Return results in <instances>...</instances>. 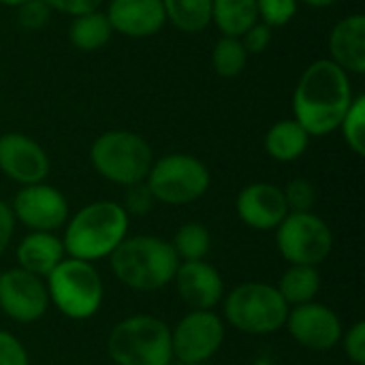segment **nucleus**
<instances>
[{
	"label": "nucleus",
	"mask_w": 365,
	"mask_h": 365,
	"mask_svg": "<svg viewBox=\"0 0 365 365\" xmlns=\"http://www.w3.org/2000/svg\"><path fill=\"white\" fill-rule=\"evenodd\" d=\"M297 0H257L259 19L269 28H282L297 15Z\"/></svg>",
	"instance_id": "28"
},
{
	"label": "nucleus",
	"mask_w": 365,
	"mask_h": 365,
	"mask_svg": "<svg viewBox=\"0 0 365 365\" xmlns=\"http://www.w3.org/2000/svg\"><path fill=\"white\" fill-rule=\"evenodd\" d=\"M15 259L19 269L45 280L66 259V252L62 237H58L56 233L30 231L26 237L19 240L15 248Z\"/></svg>",
	"instance_id": "19"
},
{
	"label": "nucleus",
	"mask_w": 365,
	"mask_h": 365,
	"mask_svg": "<svg viewBox=\"0 0 365 365\" xmlns=\"http://www.w3.org/2000/svg\"><path fill=\"white\" fill-rule=\"evenodd\" d=\"M212 21L222 36L242 38L257 21V0H212Z\"/></svg>",
	"instance_id": "21"
},
{
	"label": "nucleus",
	"mask_w": 365,
	"mask_h": 365,
	"mask_svg": "<svg viewBox=\"0 0 365 365\" xmlns=\"http://www.w3.org/2000/svg\"><path fill=\"white\" fill-rule=\"evenodd\" d=\"M225 334V321L214 310H190L171 329L173 359L184 365L207 364L220 351Z\"/></svg>",
	"instance_id": "10"
},
{
	"label": "nucleus",
	"mask_w": 365,
	"mask_h": 365,
	"mask_svg": "<svg viewBox=\"0 0 365 365\" xmlns=\"http://www.w3.org/2000/svg\"><path fill=\"white\" fill-rule=\"evenodd\" d=\"M276 246L289 265L319 267L334 250V233L314 212H289L276 229Z\"/></svg>",
	"instance_id": "9"
},
{
	"label": "nucleus",
	"mask_w": 365,
	"mask_h": 365,
	"mask_svg": "<svg viewBox=\"0 0 365 365\" xmlns=\"http://www.w3.org/2000/svg\"><path fill=\"white\" fill-rule=\"evenodd\" d=\"M0 365H30V357L21 340L0 329Z\"/></svg>",
	"instance_id": "32"
},
{
	"label": "nucleus",
	"mask_w": 365,
	"mask_h": 365,
	"mask_svg": "<svg viewBox=\"0 0 365 365\" xmlns=\"http://www.w3.org/2000/svg\"><path fill=\"white\" fill-rule=\"evenodd\" d=\"M225 321L248 336H272L289 317V306L274 284L244 282L222 299Z\"/></svg>",
	"instance_id": "5"
},
{
	"label": "nucleus",
	"mask_w": 365,
	"mask_h": 365,
	"mask_svg": "<svg viewBox=\"0 0 365 365\" xmlns=\"http://www.w3.org/2000/svg\"><path fill=\"white\" fill-rule=\"evenodd\" d=\"M173 282L180 299L190 310H214L227 295L220 272L205 259L180 263Z\"/></svg>",
	"instance_id": "16"
},
{
	"label": "nucleus",
	"mask_w": 365,
	"mask_h": 365,
	"mask_svg": "<svg viewBox=\"0 0 365 365\" xmlns=\"http://www.w3.org/2000/svg\"><path fill=\"white\" fill-rule=\"evenodd\" d=\"M113 276L139 293L160 291L173 282L180 259L171 242L156 235H133L109 255Z\"/></svg>",
	"instance_id": "3"
},
{
	"label": "nucleus",
	"mask_w": 365,
	"mask_h": 365,
	"mask_svg": "<svg viewBox=\"0 0 365 365\" xmlns=\"http://www.w3.org/2000/svg\"><path fill=\"white\" fill-rule=\"evenodd\" d=\"M49 17H51V6L45 0H28L21 6H17V24L30 32L45 28Z\"/></svg>",
	"instance_id": "31"
},
{
	"label": "nucleus",
	"mask_w": 365,
	"mask_h": 365,
	"mask_svg": "<svg viewBox=\"0 0 365 365\" xmlns=\"http://www.w3.org/2000/svg\"><path fill=\"white\" fill-rule=\"evenodd\" d=\"M145 184L156 203L188 205L199 201L207 192L212 184V173L201 158L173 152L152 163Z\"/></svg>",
	"instance_id": "8"
},
{
	"label": "nucleus",
	"mask_w": 365,
	"mask_h": 365,
	"mask_svg": "<svg viewBox=\"0 0 365 365\" xmlns=\"http://www.w3.org/2000/svg\"><path fill=\"white\" fill-rule=\"evenodd\" d=\"M105 15L113 32L130 38L154 36L167 24L163 0H111Z\"/></svg>",
	"instance_id": "17"
},
{
	"label": "nucleus",
	"mask_w": 365,
	"mask_h": 365,
	"mask_svg": "<svg viewBox=\"0 0 365 365\" xmlns=\"http://www.w3.org/2000/svg\"><path fill=\"white\" fill-rule=\"evenodd\" d=\"M289 336L304 349L314 353H327L340 344L344 327L340 317L325 304L310 302L289 308L284 323Z\"/></svg>",
	"instance_id": "13"
},
{
	"label": "nucleus",
	"mask_w": 365,
	"mask_h": 365,
	"mask_svg": "<svg viewBox=\"0 0 365 365\" xmlns=\"http://www.w3.org/2000/svg\"><path fill=\"white\" fill-rule=\"evenodd\" d=\"M248 62V51L242 43V38L235 36H220L214 45L212 51V66L216 71V75L231 79L237 77Z\"/></svg>",
	"instance_id": "26"
},
{
	"label": "nucleus",
	"mask_w": 365,
	"mask_h": 365,
	"mask_svg": "<svg viewBox=\"0 0 365 365\" xmlns=\"http://www.w3.org/2000/svg\"><path fill=\"white\" fill-rule=\"evenodd\" d=\"M124 207V212L128 216H145L152 212V207L156 205V199L152 197L150 188L145 182H139V184H130L126 186V192H124V203H120Z\"/></svg>",
	"instance_id": "30"
},
{
	"label": "nucleus",
	"mask_w": 365,
	"mask_h": 365,
	"mask_svg": "<svg viewBox=\"0 0 365 365\" xmlns=\"http://www.w3.org/2000/svg\"><path fill=\"white\" fill-rule=\"evenodd\" d=\"M289 212H312L317 203V188L306 178H295L282 188Z\"/></svg>",
	"instance_id": "29"
},
{
	"label": "nucleus",
	"mask_w": 365,
	"mask_h": 365,
	"mask_svg": "<svg viewBox=\"0 0 365 365\" xmlns=\"http://www.w3.org/2000/svg\"><path fill=\"white\" fill-rule=\"evenodd\" d=\"M329 60L349 75L365 73V17L361 13L340 19L329 34Z\"/></svg>",
	"instance_id": "18"
},
{
	"label": "nucleus",
	"mask_w": 365,
	"mask_h": 365,
	"mask_svg": "<svg viewBox=\"0 0 365 365\" xmlns=\"http://www.w3.org/2000/svg\"><path fill=\"white\" fill-rule=\"evenodd\" d=\"M113 28L103 11H90L73 17L68 26V41L79 51H98L111 41Z\"/></svg>",
	"instance_id": "23"
},
{
	"label": "nucleus",
	"mask_w": 365,
	"mask_h": 365,
	"mask_svg": "<svg viewBox=\"0 0 365 365\" xmlns=\"http://www.w3.org/2000/svg\"><path fill=\"white\" fill-rule=\"evenodd\" d=\"M15 216L11 212V205L6 201L0 199V257L6 252L11 240H13V233H15Z\"/></svg>",
	"instance_id": "36"
},
{
	"label": "nucleus",
	"mask_w": 365,
	"mask_h": 365,
	"mask_svg": "<svg viewBox=\"0 0 365 365\" xmlns=\"http://www.w3.org/2000/svg\"><path fill=\"white\" fill-rule=\"evenodd\" d=\"M310 145V135L297 120H280L265 135V152L278 163H293Z\"/></svg>",
	"instance_id": "20"
},
{
	"label": "nucleus",
	"mask_w": 365,
	"mask_h": 365,
	"mask_svg": "<svg viewBox=\"0 0 365 365\" xmlns=\"http://www.w3.org/2000/svg\"><path fill=\"white\" fill-rule=\"evenodd\" d=\"M90 163L101 178L126 188L145 182L154 154L141 135L133 130H107L94 139Z\"/></svg>",
	"instance_id": "7"
},
{
	"label": "nucleus",
	"mask_w": 365,
	"mask_h": 365,
	"mask_svg": "<svg viewBox=\"0 0 365 365\" xmlns=\"http://www.w3.org/2000/svg\"><path fill=\"white\" fill-rule=\"evenodd\" d=\"M49 295L43 278L19 267L0 274V312L11 321L30 325L47 314Z\"/></svg>",
	"instance_id": "12"
},
{
	"label": "nucleus",
	"mask_w": 365,
	"mask_h": 365,
	"mask_svg": "<svg viewBox=\"0 0 365 365\" xmlns=\"http://www.w3.org/2000/svg\"><path fill=\"white\" fill-rule=\"evenodd\" d=\"M165 17L180 32L197 34L212 24V0H163Z\"/></svg>",
	"instance_id": "24"
},
{
	"label": "nucleus",
	"mask_w": 365,
	"mask_h": 365,
	"mask_svg": "<svg viewBox=\"0 0 365 365\" xmlns=\"http://www.w3.org/2000/svg\"><path fill=\"white\" fill-rule=\"evenodd\" d=\"M45 2L51 6V11L77 17V15L90 13V11H98L103 0H45Z\"/></svg>",
	"instance_id": "35"
},
{
	"label": "nucleus",
	"mask_w": 365,
	"mask_h": 365,
	"mask_svg": "<svg viewBox=\"0 0 365 365\" xmlns=\"http://www.w3.org/2000/svg\"><path fill=\"white\" fill-rule=\"evenodd\" d=\"M24 2H28V0H0V4H4V6H13V9L21 6Z\"/></svg>",
	"instance_id": "38"
},
{
	"label": "nucleus",
	"mask_w": 365,
	"mask_h": 365,
	"mask_svg": "<svg viewBox=\"0 0 365 365\" xmlns=\"http://www.w3.org/2000/svg\"><path fill=\"white\" fill-rule=\"evenodd\" d=\"M171 246H173L180 263L203 261L212 250L210 229L205 225H201V222H186L175 231V235L171 240Z\"/></svg>",
	"instance_id": "25"
},
{
	"label": "nucleus",
	"mask_w": 365,
	"mask_h": 365,
	"mask_svg": "<svg viewBox=\"0 0 365 365\" xmlns=\"http://www.w3.org/2000/svg\"><path fill=\"white\" fill-rule=\"evenodd\" d=\"M49 156L38 141L24 133L0 135V171L19 186H32L47 180Z\"/></svg>",
	"instance_id": "14"
},
{
	"label": "nucleus",
	"mask_w": 365,
	"mask_h": 365,
	"mask_svg": "<svg viewBox=\"0 0 365 365\" xmlns=\"http://www.w3.org/2000/svg\"><path fill=\"white\" fill-rule=\"evenodd\" d=\"M242 43H244L248 56H250V53H261V51H265V49L269 47V43H272V28L265 26L263 21H257V24L242 36Z\"/></svg>",
	"instance_id": "34"
},
{
	"label": "nucleus",
	"mask_w": 365,
	"mask_h": 365,
	"mask_svg": "<svg viewBox=\"0 0 365 365\" xmlns=\"http://www.w3.org/2000/svg\"><path fill=\"white\" fill-rule=\"evenodd\" d=\"M11 212L15 216V222H21L30 231L43 233H56L66 225L71 216L68 199L64 197V192L45 182L21 186L13 197Z\"/></svg>",
	"instance_id": "11"
},
{
	"label": "nucleus",
	"mask_w": 365,
	"mask_h": 365,
	"mask_svg": "<svg viewBox=\"0 0 365 365\" xmlns=\"http://www.w3.org/2000/svg\"><path fill=\"white\" fill-rule=\"evenodd\" d=\"M237 218L255 231H276L287 218L289 207L280 186L269 182H255L240 190L235 199Z\"/></svg>",
	"instance_id": "15"
},
{
	"label": "nucleus",
	"mask_w": 365,
	"mask_h": 365,
	"mask_svg": "<svg viewBox=\"0 0 365 365\" xmlns=\"http://www.w3.org/2000/svg\"><path fill=\"white\" fill-rule=\"evenodd\" d=\"M297 2H304V4L314 6V9H325V6H331V4L338 2V0H297Z\"/></svg>",
	"instance_id": "37"
},
{
	"label": "nucleus",
	"mask_w": 365,
	"mask_h": 365,
	"mask_svg": "<svg viewBox=\"0 0 365 365\" xmlns=\"http://www.w3.org/2000/svg\"><path fill=\"white\" fill-rule=\"evenodd\" d=\"M278 293L287 302L289 308L304 306L317 299L321 291V274L319 267L310 265H289L278 282Z\"/></svg>",
	"instance_id": "22"
},
{
	"label": "nucleus",
	"mask_w": 365,
	"mask_h": 365,
	"mask_svg": "<svg viewBox=\"0 0 365 365\" xmlns=\"http://www.w3.org/2000/svg\"><path fill=\"white\" fill-rule=\"evenodd\" d=\"M201 365H214V364H210V361H207V364H201Z\"/></svg>",
	"instance_id": "39"
},
{
	"label": "nucleus",
	"mask_w": 365,
	"mask_h": 365,
	"mask_svg": "<svg viewBox=\"0 0 365 365\" xmlns=\"http://www.w3.org/2000/svg\"><path fill=\"white\" fill-rule=\"evenodd\" d=\"M130 216L115 201H94L68 216L64 225V252L71 259L94 263L107 259L128 237Z\"/></svg>",
	"instance_id": "2"
},
{
	"label": "nucleus",
	"mask_w": 365,
	"mask_h": 365,
	"mask_svg": "<svg viewBox=\"0 0 365 365\" xmlns=\"http://www.w3.org/2000/svg\"><path fill=\"white\" fill-rule=\"evenodd\" d=\"M342 346H344V355L349 357V361L355 365H365V323L357 321L346 334H342Z\"/></svg>",
	"instance_id": "33"
},
{
	"label": "nucleus",
	"mask_w": 365,
	"mask_h": 365,
	"mask_svg": "<svg viewBox=\"0 0 365 365\" xmlns=\"http://www.w3.org/2000/svg\"><path fill=\"white\" fill-rule=\"evenodd\" d=\"M353 98L349 73L329 58H321L302 73L295 86L293 120L310 137H325L340 128Z\"/></svg>",
	"instance_id": "1"
},
{
	"label": "nucleus",
	"mask_w": 365,
	"mask_h": 365,
	"mask_svg": "<svg viewBox=\"0 0 365 365\" xmlns=\"http://www.w3.org/2000/svg\"><path fill=\"white\" fill-rule=\"evenodd\" d=\"M107 355L115 365H171V327L152 314H133L113 325Z\"/></svg>",
	"instance_id": "4"
},
{
	"label": "nucleus",
	"mask_w": 365,
	"mask_h": 365,
	"mask_svg": "<svg viewBox=\"0 0 365 365\" xmlns=\"http://www.w3.org/2000/svg\"><path fill=\"white\" fill-rule=\"evenodd\" d=\"M45 284L49 304L71 321H88L103 306L105 284L98 269L88 261L66 257L45 278Z\"/></svg>",
	"instance_id": "6"
},
{
	"label": "nucleus",
	"mask_w": 365,
	"mask_h": 365,
	"mask_svg": "<svg viewBox=\"0 0 365 365\" xmlns=\"http://www.w3.org/2000/svg\"><path fill=\"white\" fill-rule=\"evenodd\" d=\"M340 130L344 137V143L349 145L351 152L357 156L365 154V96L359 94L353 98L346 115L340 122Z\"/></svg>",
	"instance_id": "27"
}]
</instances>
